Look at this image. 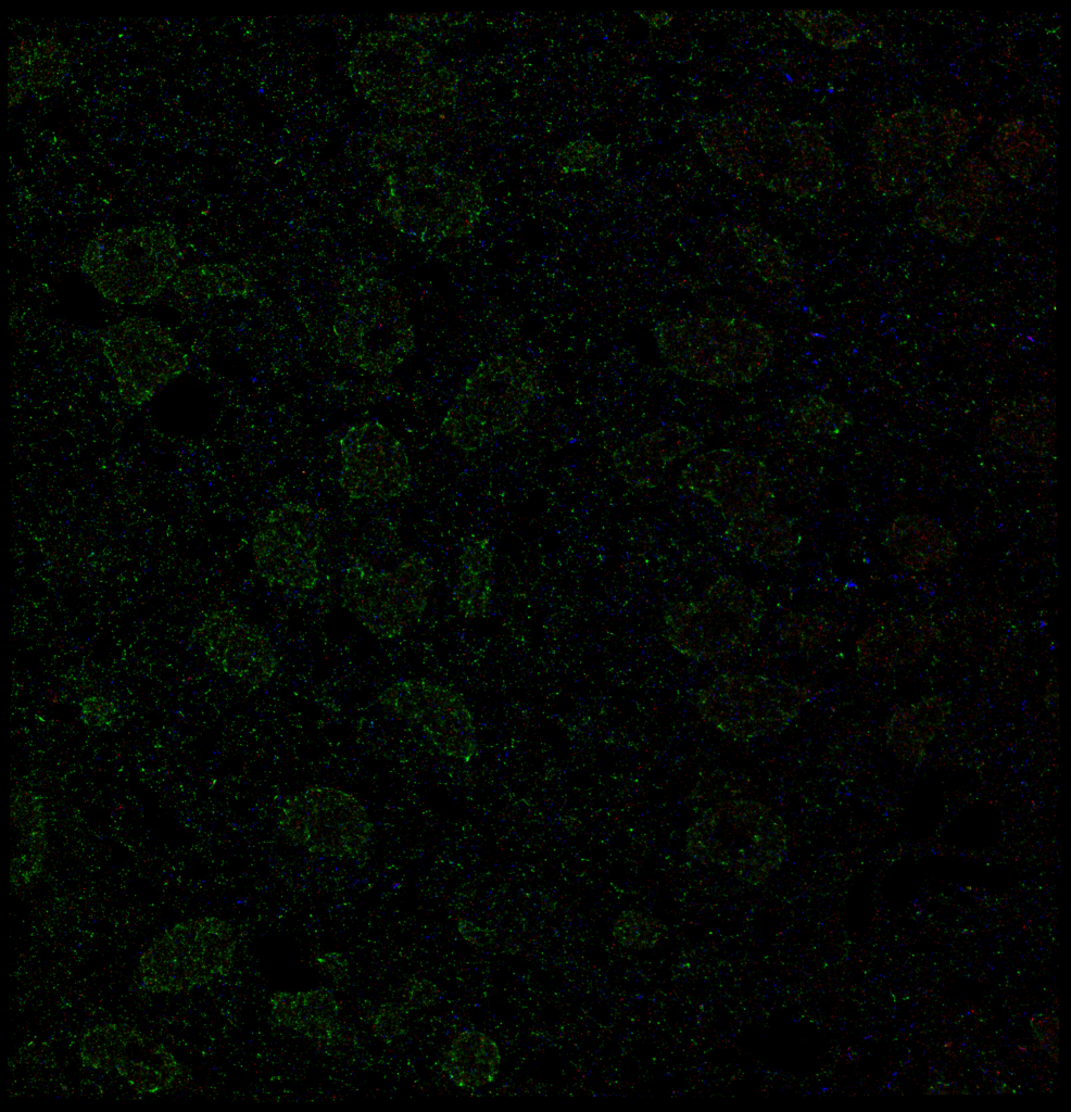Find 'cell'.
Segmentation results:
<instances>
[{"mask_svg":"<svg viewBox=\"0 0 1071 1112\" xmlns=\"http://www.w3.org/2000/svg\"><path fill=\"white\" fill-rule=\"evenodd\" d=\"M84 1067L115 1071L139 1094L171 1088L182 1066L161 1042L126 1024L104 1023L88 1028L79 1042Z\"/></svg>","mask_w":1071,"mask_h":1112,"instance_id":"2e32d148","label":"cell"},{"mask_svg":"<svg viewBox=\"0 0 1071 1112\" xmlns=\"http://www.w3.org/2000/svg\"><path fill=\"white\" fill-rule=\"evenodd\" d=\"M997 191L994 169L981 159H967L920 197L916 206L918 222L945 240H971L980 233Z\"/></svg>","mask_w":1071,"mask_h":1112,"instance_id":"ac0fdd59","label":"cell"},{"mask_svg":"<svg viewBox=\"0 0 1071 1112\" xmlns=\"http://www.w3.org/2000/svg\"><path fill=\"white\" fill-rule=\"evenodd\" d=\"M686 852L739 880L757 885L784 862L789 833L783 819L752 799H729L700 814L688 827Z\"/></svg>","mask_w":1071,"mask_h":1112,"instance_id":"277c9868","label":"cell"},{"mask_svg":"<svg viewBox=\"0 0 1071 1112\" xmlns=\"http://www.w3.org/2000/svg\"><path fill=\"white\" fill-rule=\"evenodd\" d=\"M992 150L1004 173L1020 184H1028L1044 166L1051 146L1046 134L1032 121L1015 117L998 126Z\"/></svg>","mask_w":1071,"mask_h":1112,"instance_id":"484cf974","label":"cell"},{"mask_svg":"<svg viewBox=\"0 0 1071 1112\" xmlns=\"http://www.w3.org/2000/svg\"><path fill=\"white\" fill-rule=\"evenodd\" d=\"M937 636V629L921 617H900L871 626L857 642L862 666L893 667L919 656Z\"/></svg>","mask_w":1071,"mask_h":1112,"instance_id":"603a6c76","label":"cell"},{"mask_svg":"<svg viewBox=\"0 0 1071 1112\" xmlns=\"http://www.w3.org/2000/svg\"><path fill=\"white\" fill-rule=\"evenodd\" d=\"M497 1042L475 1028L459 1031L443 1053L441 1070L456 1087L474 1090L492 1084L501 1070Z\"/></svg>","mask_w":1071,"mask_h":1112,"instance_id":"d4e9b609","label":"cell"},{"mask_svg":"<svg viewBox=\"0 0 1071 1112\" xmlns=\"http://www.w3.org/2000/svg\"><path fill=\"white\" fill-rule=\"evenodd\" d=\"M322 549L320 514L302 501H289L269 509L251 543L259 577L270 586L292 592H312L317 587Z\"/></svg>","mask_w":1071,"mask_h":1112,"instance_id":"4fadbf2b","label":"cell"},{"mask_svg":"<svg viewBox=\"0 0 1071 1112\" xmlns=\"http://www.w3.org/2000/svg\"><path fill=\"white\" fill-rule=\"evenodd\" d=\"M723 538L730 549L759 561L781 559L801 544L792 519L768 509L731 519Z\"/></svg>","mask_w":1071,"mask_h":1112,"instance_id":"cb8c5ba5","label":"cell"},{"mask_svg":"<svg viewBox=\"0 0 1071 1112\" xmlns=\"http://www.w3.org/2000/svg\"><path fill=\"white\" fill-rule=\"evenodd\" d=\"M433 584L431 564L414 553L387 570L361 561L351 564L343 573L341 597L345 608L371 634L394 640L419 623Z\"/></svg>","mask_w":1071,"mask_h":1112,"instance_id":"9c48e42d","label":"cell"},{"mask_svg":"<svg viewBox=\"0 0 1071 1112\" xmlns=\"http://www.w3.org/2000/svg\"><path fill=\"white\" fill-rule=\"evenodd\" d=\"M658 353L678 376L710 387L756 381L774 354L763 324L738 316L686 315L655 324Z\"/></svg>","mask_w":1071,"mask_h":1112,"instance_id":"6da1fadb","label":"cell"},{"mask_svg":"<svg viewBox=\"0 0 1071 1112\" xmlns=\"http://www.w3.org/2000/svg\"><path fill=\"white\" fill-rule=\"evenodd\" d=\"M756 274L769 283L785 282L792 278L793 266L790 255L781 242L757 228H742L738 231Z\"/></svg>","mask_w":1071,"mask_h":1112,"instance_id":"1f68e13d","label":"cell"},{"mask_svg":"<svg viewBox=\"0 0 1071 1112\" xmlns=\"http://www.w3.org/2000/svg\"><path fill=\"white\" fill-rule=\"evenodd\" d=\"M607 149L594 140H575L564 146L556 156V166L564 174L585 173L606 159Z\"/></svg>","mask_w":1071,"mask_h":1112,"instance_id":"e575fe53","label":"cell"},{"mask_svg":"<svg viewBox=\"0 0 1071 1112\" xmlns=\"http://www.w3.org/2000/svg\"><path fill=\"white\" fill-rule=\"evenodd\" d=\"M236 938L225 919L204 915L177 922L140 955V986L152 994H179L227 976Z\"/></svg>","mask_w":1071,"mask_h":1112,"instance_id":"ba28073f","label":"cell"},{"mask_svg":"<svg viewBox=\"0 0 1071 1112\" xmlns=\"http://www.w3.org/2000/svg\"><path fill=\"white\" fill-rule=\"evenodd\" d=\"M798 684L761 675L727 673L696 694L701 718L739 741H749L788 726L808 700Z\"/></svg>","mask_w":1071,"mask_h":1112,"instance_id":"8fae6325","label":"cell"},{"mask_svg":"<svg viewBox=\"0 0 1071 1112\" xmlns=\"http://www.w3.org/2000/svg\"><path fill=\"white\" fill-rule=\"evenodd\" d=\"M494 554L487 536L468 540L458 556V570L493 573Z\"/></svg>","mask_w":1071,"mask_h":1112,"instance_id":"d590c367","label":"cell"},{"mask_svg":"<svg viewBox=\"0 0 1071 1112\" xmlns=\"http://www.w3.org/2000/svg\"><path fill=\"white\" fill-rule=\"evenodd\" d=\"M182 250L167 223L108 230L84 248L79 267L98 293L115 304L142 305L178 274Z\"/></svg>","mask_w":1071,"mask_h":1112,"instance_id":"3957f363","label":"cell"},{"mask_svg":"<svg viewBox=\"0 0 1071 1112\" xmlns=\"http://www.w3.org/2000/svg\"><path fill=\"white\" fill-rule=\"evenodd\" d=\"M788 422L805 435L834 438L853 424L848 410L818 394L794 400L788 408Z\"/></svg>","mask_w":1071,"mask_h":1112,"instance_id":"f546056e","label":"cell"},{"mask_svg":"<svg viewBox=\"0 0 1071 1112\" xmlns=\"http://www.w3.org/2000/svg\"><path fill=\"white\" fill-rule=\"evenodd\" d=\"M373 1031L389 1041L402 1033L403 1019L400 1009L392 1004H382L373 1019Z\"/></svg>","mask_w":1071,"mask_h":1112,"instance_id":"74e56055","label":"cell"},{"mask_svg":"<svg viewBox=\"0 0 1071 1112\" xmlns=\"http://www.w3.org/2000/svg\"><path fill=\"white\" fill-rule=\"evenodd\" d=\"M439 997L437 985L423 978L410 980L404 988V998L412 1006H432Z\"/></svg>","mask_w":1071,"mask_h":1112,"instance_id":"f35d334b","label":"cell"},{"mask_svg":"<svg viewBox=\"0 0 1071 1112\" xmlns=\"http://www.w3.org/2000/svg\"><path fill=\"white\" fill-rule=\"evenodd\" d=\"M268 1007L276 1025L308 1039L329 1044L339 1033L341 1004L325 987L275 991L268 999Z\"/></svg>","mask_w":1071,"mask_h":1112,"instance_id":"7402d4cb","label":"cell"},{"mask_svg":"<svg viewBox=\"0 0 1071 1112\" xmlns=\"http://www.w3.org/2000/svg\"><path fill=\"white\" fill-rule=\"evenodd\" d=\"M789 21L809 40L831 49H846L859 41L862 27L839 11H786Z\"/></svg>","mask_w":1071,"mask_h":1112,"instance_id":"4dcf8cb0","label":"cell"},{"mask_svg":"<svg viewBox=\"0 0 1071 1112\" xmlns=\"http://www.w3.org/2000/svg\"><path fill=\"white\" fill-rule=\"evenodd\" d=\"M638 14L655 28L667 26L672 20V15L667 12H638Z\"/></svg>","mask_w":1071,"mask_h":1112,"instance_id":"60d3db41","label":"cell"},{"mask_svg":"<svg viewBox=\"0 0 1071 1112\" xmlns=\"http://www.w3.org/2000/svg\"><path fill=\"white\" fill-rule=\"evenodd\" d=\"M884 543L900 565L915 571L941 567L955 556L957 548L949 530L918 514L894 518L884 531Z\"/></svg>","mask_w":1071,"mask_h":1112,"instance_id":"44dd1931","label":"cell"},{"mask_svg":"<svg viewBox=\"0 0 1071 1112\" xmlns=\"http://www.w3.org/2000/svg\"><path fill=\"white\" fill-rule=\"evenodd\" d=\"M172 289L184 300L244 299L253 293L254 283L235 265L206 263L180 269L172 281Z\"/></svg>","mask_w":1071,"mask_h":1112,"instance_id":"4316f807","label":"cell"},{"mask_svg":"<svg viewBox=\"0 0 1071 1112\" xmlns=\"http://www.w3.org/2000/svg\"><path fill=\"white\" fill-rule=\"evenodd\" d=\"M117 715L115 705L100 696L83 698L80 703V716L83 721L94 728H109L113 724Z\"/></svg>","mask_w":1071,"mask_h":1112,"instance_id":"8d00e7d4","label":"cell"},{"mask_svg":"<svg viewBox=\"0 0 1071 1112\" xmlns=\"http://www.w3.org/2000/svg\"><path fill=\"white\" fill-rule=\"evenodd\" d=\"M194 635L205 657L242 684L269 683L279 668L269 637L232 608H215L199 622Z\"/></svg>","mask_w":1071,"mask_h":1112,"instance_id":"d6986e66","label":"cell"},{"mask_svg":"<svg viewBox=\"0 0 1071 1112\" xmlns=\"http://www.w3.org/2000/svg\"><path fill=\"white\" fill-rule=\"evenodd\" d=\"M276 825L294 846L340 860L360 857L375 832L363 803L354 794L329 785L308 786L287 796L279 806Z\"/></svg>","mask_w":1071,"mask_h":1112,"instance_id":"30bf717a","label":"cell"},{"mask_svg":"<svg viewBox=\"0 0 1071 1112\" xmlns=\"http://www.w3.org/2000/svg\"><path fill=\"white\" fill-rule=\"evenodd\" d=\"M338 292L333 333L339 353L368 374H388L415 345L399 290L377 276L345 275Z\"/></svg>","mask_w":1071,"mask_h":1112,"instance_id":"8992f818","label":"cell"},{"mask_svg":"<svg viewBox=\"0 0 1071 1112\" xmlns=\"http://www.w3.org/2000/svg\"><path fill=\"white\" fill-rule=\"evenodd\" d=\"M378 703L417 728L446 758L466 763L478 756L474 715L457 691L425 678H406L388 685Z\"/></svg>","mask_w":1071,"mask_h":1112,"instance_id":"5bb4252c","label":"cell"},{"mask_svg":"<svg viewBox=\"0 0 1071 1112\" xmlns=\"http://www.w3.org/2000/svg\"><path fill=\"white\" fill-rule=\"evenodd\" d=\"M969 132L955 108L914 106L875 119L867 138L873 188L885 197L914 193L950 164Z\"/></svg>","mask_w":1071,"mask_h":1112,"instance_id":"7a4b0ae2","label":"cell"},{"mask_svg":"<svg viewBox=\"0 0 1071 1112\" xmlns=\"http://www.w3.org/2000/svg\"><path fill=\"white\" fill-rule=\"evenodd\" d=\"M612 935L622 947L647 950L659 944L664 928L655 918L635 909H627L616 917Z\"/></svg>","mask_w":1071,"mask_h":1112,"instance_id":"d6a6232c","label":"cell"},{"mask_svg":"<svg viewBox=\"0 0 1071 1112\" xmlns=\"http://www.w3.org/2000/svg\"><path fill=\"white\" fill-rule=\"evenodd\" d=\"M539 391V374L525 358L489 356L466 377L440 429L456 448L475 452L514 431L529 413Z\"/></svg>","mask_w":1071,"mask_h":1112,"instance_id":"5b68a950","label":"cell"},{"mask_svg":"<svg viewBox=\"0 0 1071 1112\" xmlns=\"http://www.w3.org/2000/svg\"><path fill=\"white\" fill-rule=\"evenodd\" d=\"M763 611L753 589L733 577H720L696 598L667 608L664 633L680 655L713 660L747 646L758 632Z\"/></svg>","mask_w":1071,"mask_h":1112,"instance_id":"52a82bcc","label":"cell"},{"mask_svg":"<svg viewBox=\"0 0 1071 1112\" xmlns=\"http://www.w3.org/2000/svg\"><path fill=\"white\" fill-rule=\"evenodd\" d=\"M342 492L357 502H388L404 495L413 481L402 442L382 422L354 424L339 440Z\"/></svg>","mask_w":1071,"mask_h":1112,"instance_id":"9a60e30c","label":"cell"},{"mask_svg":"<svg viewBox=\"0 0 1071 1112\" xmlns=\"http://www.w3.org/2000/svg\"><path fill=\"white\" fill-rule=\"evenodd\" d=\"M681 480L691 493L709 502L730 520L767 509L774 496L765 463L729 447L691 458L681 472Z\"/></svg>","mask_w":1071,"mask_h":1112,"instance_id":"e0dca14e","label":"cell"},{"mask_svg":"<svg viewBox=\"0 0 1071 1112\" xmlns=\"http://www.w3.org/2000/svg\"><path fill=\"white\" fill-rule=\"evenodd\" d=\"M314 961L317 966L332 976L341 977L348 968V960L339 951H323L315 955Z\"/></svg>","mask_w":1071,"mask_h":1112,"instance_id":"ab89813d","label":"cell"},{"mask_svg":"<svg viewBox=\"0 0 1071 1112\" xmlns=\"http://www.w3.org/2000/svg\"><path fill=\"white\" fill-rule=\"evenodd\" d=\"M698 434L690 427L671 422L651 430L614 454L618 475L638 489L653 488L677 459L695 450Z\"/></svg>","mask_w":1071,"mask_h":1112,"instance_id":"ffe728a7","label":"cell"},{"mask_svg":"<svg viewBox=\"0 0 1071 1112\" xmlns=\"http://www.w3.org/2000/svg\"><path fill=\"white\" fill-rule=\"evenodd\" d=\"M118 394L142 406L189 366L184 345L169 328L149 317L130 316L98 334Z\"/></svg>","mask_w":1071,"mask_h":1112,"instance_id":"7c38bea8","label":"cell"},{"mask_svg":"<svg viewBox=\"0 0 1071 1112\" xmlns=\"http://www.w3.org/2000/svg\"><path fill=\"white\" fill-rule=\"evenodd\" d=\"M492 573L458 570L457 581L453 589V601L464 617L486 616L492 604Z\"/></svg>","mask_w":1071,"mask_h":1112,"instance_id":"836d02e7","label":"cell"},{"mask_svg":"<svg viewBox=\"0 0 1071 1112\" xmlns=\"http://www.w3.org/2000/svg\"><path fill=\"white\" fill-rule=\"evenodd\" d=\"M944 720V707L935 698L908 707L891 720L890 742L897 753L909 757L924 750Z\"/></svg>","mask_w":1071,"mask_h":1112,"instance_id":"f1b7e54d","label":"cell"},{"mask_svg":"<svg viewBox=\"0 0 1071 1112\" xmlns=\"http://www.w3.org/2000/svg\"><path fill=\"white\" fill-rule=\"evenodd\" d=\"M67 72L63 48L51 40L32 42L10 60V99L24 94L27 88L48 89L60 84Z\"/></svg>","mask_w":1071,"mask_h":1112,"instance_id":"83f0119b","label":"cell"}]
</instances>
